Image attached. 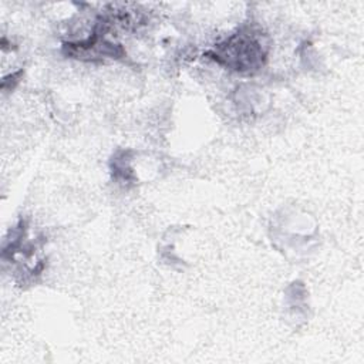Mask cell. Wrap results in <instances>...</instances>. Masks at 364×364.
I'll use <instances>...</instances> for the list:
<instances>
[{
	"label": "cell",
	"mask_w": 364,
	"mask_h": 364,
	"mask_svg": "<svg viewBox=\"0 0 364 364\" xmlns=\"http://www.w3.org/2000/svg\"><path fill=\"white\" fill-rule=\"evenodd\" d=\"M247 33H239L229 38L225 44L219 46L218 53H213V58L219 63L226 60V65L235 67L237 71L252 70L263 64V58L266 51L252 36H246Z\"/></svg>",
	"instance_id": "6da1fadb"
}]
</instances>
